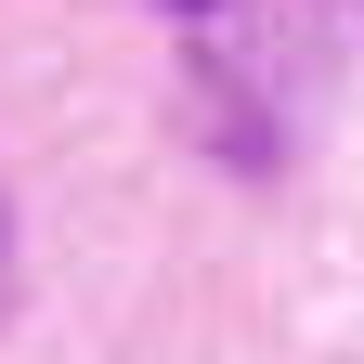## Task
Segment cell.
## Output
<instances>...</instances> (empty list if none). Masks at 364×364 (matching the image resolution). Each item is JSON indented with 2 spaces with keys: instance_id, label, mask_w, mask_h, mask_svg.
Instances as JSON below:
<instances>
[{
  "instance_id": "cell-2",
  "label": "cell",
  "mask_w": 364,
  "mask_h": 364,
  "mask_svg": "<svg viewBox=\"0 0 364 364\" xmlns=\"http://www.w3.org/2000/svg\"><path fill=\"white\" fill-rule=\"evenodd\" d=\"M0 312H14V196H0Z\"/></svg>"
},
{
  "instance_id": "cell-1",
  "label": "cell",
  "mask_w": 364,
  "mask_h": 364,
  "mask_svg": "<svg viewBox=\"0 0 364 364\" xmlns=\"http://www.w3.org/2000/svg\"><path fill=\"white\" fill-rule=\"evenodd\" d=\"M144 14H169L182 39H208V26H235V14H260V0H144Z\"/></svg>"
}]
</instances>
